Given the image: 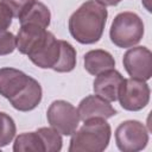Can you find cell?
I'll list each match as a JSON object with an SVG mask.
<instances>
[{
    "label": "cell",
    "instance_id": "6da1fadb",
    "mask_svg": "<svg viewBox=\"0 0 152 152\" xmlns=\"http://www.w3.org/2000/svg\"><path fill=\"white\" fill-rule=\"evenodd\" d=\"M108 12L104 6L95 0L83 2L69 18V32L81 44L97 43L106 26Z\"/></svg>",
    "mask_w": 152,
    "mask_h": 152
},
{
    "label": "cell",
    "instance_id": "7a4b0ae2",
    "mask_svg": "<svg viewBox=\"0 0 152 152\" xmlns=\"http://www.w3.org/2000/svg\"><path fill=\"white\" fill-rule=\"evenodd\" d=\"M112 128L103 118H94L71 134L69 152H102L110 141Z\"/></svg>",
    "mask_w": 152,
    "mask_h": 152
},
{
    "label": "cell",
    "instance_id": "3957f363",
    "mask_svg": "<svg viewBox=\"0 0 152 152\" xmlns=\"http://www.w3.org/2000/svg\"><path fill=\"white\" fill-rule=\"evenodd\" d=\"M144 36L142 19L134 12H121L115 15L109 30V37L114 45L128 49L137 45Z\"/></svg>",
    "mask_w": 152,
    "mask_h": 152
},
{
    "label": "cell",
    "instance_id": "277c9868",
    "mask_svg": "<svg viewBox=\"0 0 152 152\" xmlns=\"http://www.w3.org/2000/svg\"><path fill=\"white\" fill-rule=\"evenodd\" d=\"M115 142L122 152H138L148 142V131L138 120H126L115 129Z\"/></svg>",
    "mask_w": 152,
    "mask_h": 152
},
{
    "label": "cell",
    "instance_id": "5b68a950",
    "mask_svg": "<svg viewBox=\"0 0 152 152\" xmlns=\"http://www.w3.org/2000/svg\"><path fill=\"white\" fill-rule=\"evenodd\" d=\"M48 122L62 135H71L78 127L80 115L77 108L68 101H53L46 112Z\"/></svg>",
    "mask_w": 152,
    "mask_h": 152
},
{
    "label": "cell",
    "instance_id": "8992f818",
    "mask_svg": "<svg viewBox=\"0 0 152 152\" xmlns=\"http://www.w3.org/2000/svg\"><path fill=\"white\" fill-rule=\"evenodd\" d=\"M150 87L146 81L138 78H124L118 100L120 106L129 112H138L145 108L150 102Z\"/></svg>",
    "mask_w": 152,
    "mask_h": 152
},
{
    "label": "cell",
    "instance_id": "52a82bcc",
    "mask_svg": "<svg viewBox=\"0 0 152 152\" xmlns=\"http://www.w3.org/2000/svg\"><path fill=\"white\" fill-rule=\"evenodd\" d=\"M122 64L132 78L148 81L152 77V52L146 46L129 48L124 55Z\"/></svg>",
    "mask_w": 152,
    "mask_h": 152
},
{
    "label": "cell",
    "instance_id": "ba28073f",
    "mask_svg": "<svg viewBox=\"0 0 152 152\" xmlns=\"http://www.w3.org/2000/svg\"><path fill=\"white\" fill-rule=\"evenodd\" d=\"M59 40L53 36V33L46 31L40 42L27 53V57L40 69H52L59 58Z\"/></svg>",
    "mask_w": 152,
    "mask_h": 152
},
{
    "label": "cell",
    "instance_id": "9c48e42d",
    "mask_svg": "<svg viewBox=\"0 0 152 152\" xmlns=\"http://www.w3.org/2000/svg\"><path fill=\"white\" fill-rule=\"evenodd\" d=\"M80 120L87 121L94 118L109 119L116 114V109L110 104L109 101L104 100L99 95H88L81 100L77 107Z\"/></svg>",
    "mask_w": 152,
    "mask_h": 152
},
{
    "label": "cell",
    "instance_id": "30bf717a",
    "mask_svg": "<svg viewBox=\"0 0 152 152\" xmlns=\"http://www.w3.org/2000/svg\"><path fill=\"white\" fill-rule=\"evenodd\" d=\"M122 81L124 76L118 70H106L96 75L93 82L94 93L109 102H115L118 100V94Z\"/></svg>",
    "mask_w": 152,
    "mask_h": 152
},
{
    "label": "cell",
    "instance_id": "8fae6325",
    "mask_svg": "<svg viewBox=\"0 0 152 152\" xmlns=\"http://www.w3.org/2000/svg\"><path fill=\"white\" fill-rule=\"evenodd\" d=\"M31 76L14 68L0 69V95L10 100L18 95L27 84Z\"/></svg>",
    "mask_w": 152,
    "mask_h": 152
},
{
    "label": "cell",
    "instance_id": "7c38bea8",
    "mask_svg": "<svg viewBox=\"0 0 152 152\" xmlns=\"http://www.w3.org/2000/svg\"><path fill=\"white\" fill-rule=\"evenodd\" d=\"M43 90L42 86L33 77L30 78L25 88L14 97L10 99V103L12 107L19 112H30L34 109L42 101Z\"/></svg>",
    "mask_w": 152,
    "mask_h": 152
},
{
    "label": "cell",
    "instance_id": "4fadbf2b",
    "mask_svg": "<svg viewBox=\"0 0 152 152\" xmlns=\"http://www.w3.org/2000/svg\"><path fill=\"white\" fill-rule=\"evenodd\" d=\"M46 28L37 24H20V28L17 34V49L20 53L26 55L40 42L45 36Z\"/></svg>",
    "mask_w": 152,
    "mask_h": 152
},
{
    "label": "cell",
    "instance_id": "5bb4252c",
    "mask_svg": "<svg viewBox=\"0 0 152 152\" xmlns=\"http://www.w3.org/2000/svg\"><path fill=\"white\" fill-rule=\"evenodd\" d=\"M84 69L90 75H99L106 70H110L115 68V59L114 57L106 50L96 49L90 50L84 55L83 58Z\"/></svg>",
    "mask_w": 152,
    "mask_h": 152
},
{
    "label": "cell",
    "instance_id": "9a60e30c",
    "mask_svg": "<svg viewBox=\"0 0 152 152\" xmlns=\"http://www.w3.org/2000/svg\"><path fill=\"white\" fill-rule=\"evenodd\" d=\"M14 152H45V146L39 133L25 132L19 134L13 142Z\"/></svg>",
    "mask_w": 152,
    "mask_h": 152
},
{
    "label": "cell",
    "instance_id": "2e32d148",
    "mask_svg": "<svg viewBox=\"0 0 152 152\" xmlns=\"http://www.w3.org/2000/svg\"><path fill=\"white\" fill-rule=\"evenodd\" d=\"M19 21L20 24H26V23L37 24L48 28L51 21V13L48 6H45L40 1H36L30 7V10L19 19Z\"/></svg>",
    "mask_w": 152,
    "mask_h": 152
},
{
    "label": "cell",
    "instance_id": "e0dca14e",
    "mask_svg": "<svg viewBox=\"0 0 152 152\" xmlns=\"http://www.w3.org/2000/svg\"><path fill=\"white\" fill-rule=\"evenodd\" d=\"M61 44V53L56 65L52 70L57 72H70L76 66V50L75 48L66 40H59Z\"/></svg>",
    "mask_w": 152,
    "mask_h": 152
},
{
    "label": "cell",
    "instance_id": "ac0fdd59",
    "mask_svg": "<svg viewBox=\"0 0 152 152\" xmlns=\"http://www.w3.org/2000/svg\"><path fill=\"white\" fill-rule=\"evenodd\" d=\"M43 139L45 152H59L63 146V140L61 133H58L52 127H40L37 129Z\"/></svg>",
    "mask_w": 152,
    "mask_h": 152
},
{
    "label": "cell",
    "instance_id": "d6986e66",
    "mask_svg": "<svg viewBox=\"0 0 152 152\" xmlns=\"http://www.w3.org/2000/svg\"><path fill=\"white\" fill-rule=\"evenodd\" d=\"M17 133L15 122L7 113L0 112V147L7 146Z\"/></svg>",
    "mask_w": 152,
    "mask_h": 152
},
{
    "label": "cell",
    "instance_id": "ffe728a7",
    "mask_svg": "<svg viewBox=\"0 0 152 152\" xmlns=\"http://www.w3.org/2000/svg\"><path fill=\"white\" fill-rule=\"evenodd\" d=\"M12 12L13 17L20 19L37 0H1Z\"/></svg>",
    "mask_w": 152,
    "mask_h": 152
},
{
    "label": "cell",
    "instance_id": "44dd1931",
    "mask_svg": "<svg viewBox=\"0 0 152 152\" xmlns=\"http://www.w3.org/2000/svg\"><path fill=\"white\" fill-rule=\"evenodd\" d=\"M17 49V37L8 31L0 32V56L12 53Z\"/></svg>",
    "mask_w": 152,
    "mask_h": 152
},
{
    "label": "cell",
    "instance_id": "7402d4cb",
    "mask_svg": "<svg viewBox=\"0 0 152 152\" xmlns=\"http://www.w3.org/2000/svg\"><path fill=\"white\" fill-rule=\"evenodd\" d=\"M12 19H13V14L11 10L2 1H0V32L6 31L11 26Z\"/></svg>",
    "mask_w": 152,
    "mask_h": 152
},
{
    "label": "cell",
    "instance_id": "603a6c76",
    "mask_svg": "<svg viewBox=\"0 0 152 152\" xmlns=\"http://www.w3.org/2000/svg\"><path fill=\"white\" fill-rule=\"evenodd\" d=\"M96 2L101 4L102 6L107 7V6H116L118 4H120L122 0H95Z\"/></svg>",
    "mask_w": 152,
    "mask_h": 152
}]
</instances>
